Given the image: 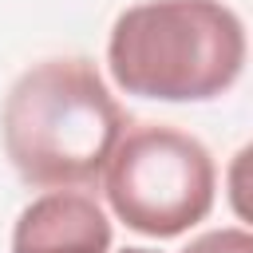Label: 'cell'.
I'll list each match as a JSON object with an SVG mask.
<instances>
[{
  "label": "cell",
  "mask_w": 253,
  "mask_h": 253,
  "mask_svg": "<svg viewBox=\"0 0 253 253\" xmlns=\"http://www.w3.org/2000/svg\"><path fill=\"white\" fill-rule=\"evenodd\" d=\"M103 190L126 229L162 241L206 221V213L213 210L217 170L210 150L194 134L146 123L123 130V138L115 142L103 166Z\"/></svg>",
  "instance_id": "cell-3"
},
{
  "label": "cell",
  "mask_w": 253,
  "mask_h": 253,
  "mask_svg": "<svg viewBox=\"0 0 253 253\" xmlns=\"http://www.w3.org/2000/svg\"><path fill=\"white\" fill-rule=\"evenodd\" d=\"M182 253H253V237L241 225H225V229H210L194 237Z\"/></svg>",
  "instance_id": "cell-5"
},
{
  "label": "cell",
  "mask_w": 253,
  "mask_h": 253,
  "mask_svg": "<svg viewBox=\"0 0 253 253\" xmlns=\"http://www.w3.org/2000/svg\"><path fill=\"white\" fill-rule=\"evenodd\" d=\"M107 67L126 95L206 103L245 67V24L221 0H142L119 12Z\"/></svg>",
  "instance_id": "cell-2"
},
{
  "label": "cell",
  "mask_w": 253,
  "mask_h": 253,
  "mask_svg": "<svg viewBox=\"0 0 253 253\" xmlns=\"http://www.w3.org/2000/svg\"><path fill=\"white\" fill-rule=\"evenodd\" d=\"M119 253H158V249H142V245H130V249H119Z\"/></svg>",
  "instance_id": "cell-6"
},
{
  "label": "cell",
  "mask_w": 253,
  "mask_h": 253,
  "mask_svg": "<svg viewBox=\"0 0 253 253\" xmlns=\"http://www.w3.org/2000/svg\"><path fill=\"white\" fill-rule=\"evenodd\" d=\"M111 217L83 190H47L12 225V253H111Z\"/></svg>",
  "instance_id": "cell-4"
},
{
  "label": "cell",
  "mask_w": 253,
  "mask_h": 253,
  "mask_svg": "<svg viewBox=\"0 0 253 253\" xmlns=\"http://www.w3.org/2000/svg\"><path fill=\"white\" fill-rule=\"evenodd\" d=\"M126 123L95 63L79 55L28 67L12 83L0 115L16 174L43 190L95 186Z\"/></svg>",
  "instance_id": "cell-1"
}]
</instances>
